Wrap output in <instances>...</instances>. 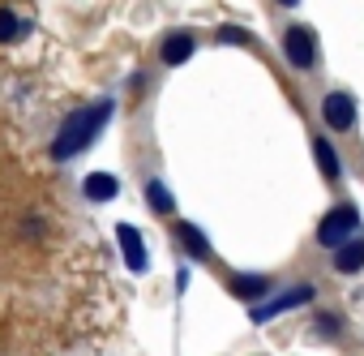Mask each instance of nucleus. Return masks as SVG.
Listing matches in <instances>:
<instances>
[{
  "instance_id": "17",
  "label": "nucleus",
  "mask_w": 364,
  "mask_h": 356,
  "mask_svg": "<svg viewBox=\"0 0 364 356\" xmlns=\"http://www.w3.org/2000/svg\"><path fill=\"white\" fill-rule=\"evenodd\" d=\"M279 5H287V9H291V5H300V0H279Z\"/></svg>"
},
{
  "instance_id": "8",
  "label": "nucleus",
  "mask_w": 364,
  "mask_h": 356,
  "mask_svg": "<svg viewBox=\"0 0 364 356\" xmlns=\"http://www.w3.org/2000/svg\"><path fill=\"white\" fill-rule=\"evenodd\" d=\"M228 288H232V296H240V300H262V296L270 292V279H266V275H236Z\"/></svg>"
},
{
  "instance_id": "13",
  "label": "nucleus",
  "mask_w": 364,
  "mask_h": 356,
  "mask_svg": "<svg viewBox=\"0 0 364 356\" xmlns=\"http://www.w3.org/2000/svg\"><path fill=\"white\" fill-rule=\"evenodd\" d=\"M22 35H26V22L9 9H0V43H18Z\"/></svg>"
},
{
  "instance_id": "15",
  "label": "nucleus",
  "mask_w": 364,
  "mask_h": 356,
  "mask_svg": "<svg viewBox=\"0 0 364 356\" xmlns=\"http://www.w3.org/2000/svg\"><path fill=\"white\" fill-rule=\"evenodd\" d=\"M219 43H236V48H253V35L240 26H219Z\"/></svg>"
},
{
  "instance_id": "3",
  "label": "nucleus",
  "mask_w": 364,
  "mask_h": 356,
  "mask_svg": "<svg viewBox=\"0 0 364 356\" xmlns=\"http://www.w3.org/2000/svg\"><path fill=\"white\" fill-rule=\"evenodd\" d=\"M283 52H287L291 69H313V65H317V39H313V31H309V26H287Z\"/></svg>"
},
{
  "instance_id": "2",
  "label": "nucleus",
  "mask_w": 364,
  "mask_h": 356,
  "mask_svg": "<svg viewBox=\"0 0 364 356\" xmlns=\"http://www.w3.org/2000/svg\"><path fill=\"white\" fill-rule=\"evenodd\" d=\"M355 228H360L355 206H334V211L321 215V224H317V241H321L326 249H343V245L355 236Z\"/></svg>"
},
{
  "instance_id": "12",
  "label": "nucleus",
  "mask_w": 364,
  "mask_h": 356,
  "mask_svg": "<svg viewBox=\"0 0 364 356\" xmlns=\"http://www.w3.org/2000/svg\"><path fill=\"white\" fill-rule=\"evenodd\" d=\"M313 155H317V167H321L326 181H338V155H334V146H330L326 137L313 142Z\"/></svg>"
},
{
  "instance_id": "7",
  "label": "nucleus",
  "mask_w": 364,
  "mask_h": 356,
  "mask_svg": "<svg viewBox=\"0 0 364 356\" xmlns=\"http://www.w3.org/2000/svg\"><path fill=\"white\" fill-rule=\"evenodd\" d=\"M116 176H107V172H90L86 181H82V194L90 198V202H107V198H116Z\"/></svg>"
},
{
  "instance_id": "10",
  "label": "nucleus",
  "mask_w": 364,
  "mask_h": 356,
  "mask_svg": "<svg viewBox=\"0 0 364 356\" xmlns=\"http://www.w3.org/2000/svg\"><path fill=\"white\" fill-rule=\"evenodd\" d=\"M364 266V241L360 236H351L338 253H334V271H343V275H355Z\"/></svg>"
},
{
  "instance_id": "1",
  "label": "nucleus",
  "mask_w": 364,
  "mask_h": 356,
  "mask_svg": "<svg viewBox=\"0 0 364 356\" xmlns=\"http://www.w3.org/2000/svg\"><path fill=\"white\" fill-rule=\"evenodd\" d=\"M112 112H116V103H112V99H99V103H90V108H82V112H73V116L60 125L56 142H52V159H69V155H77L82 146H90V142L99 137V129L112 120Z\"/></svg>"
},
{
  "instance_id": "6",
  "label": "nucleus",
  "mask_w": 364,
  "mask_h": 356,
  "mask_svg": "<svg viewBox=\"0 0 364 356\" xmlns=\"http://www.w3.org/2000/svg\"><path fill=\"white\" fill-rule=\"evenodd\" d=\"M116 236H120V249H124V262H129V271H146L150 266V258H146V245H141V236H137V228L133 224H120L116 228Z\"/></svg>"
},
{
  "instance_id": "14",
  "label": "nucleus",
  "mask_w": 364,
  "mask_h": 356,
  "mask_svg": "<svg viewBox=\"0 0 364 356\" xmlns=\"http://www.w3.org/2000/svg\"><path fill=\"white\" fill-rule=\"evenodd\" d=\"M146 198H150V211H159V215H171V206H176L163 181H150V185H146Z\"/></svg>"
},
{
  "instance_id": "4",
  "label": "nucleus",
  "mask_w": 364,
  "mask_h": 356,
  "mask_svg": "<svg viewBox=\"0 0 364 356\" xmlns=\"http://www.w3.org/2000/svg\"><path fill=\"white\" fill-rule=\"evenodd\" d=\"M321 116H326V125H330V129L347 133V129L355 125V99H351L347 90H330V95L321 99Z\"/></svg>"
},
{
  "instance_id": "5",
  "label": "nucleus",
  "mask_w": 364,
  "mask_h": 356,
  "mask_svg": "<svg viewBox=\"0 0 364 356\" xmlns=\"http://www.w3.org/2000/svg\"><path fill=\"white\" fill-rule=\"evenodd\" d=\"M304 300H313V288H309V283L283 292V296L270 300V305H253V322H270V318H279V313H287V309H296V305H304Z\"/></svg>"
},
{
  "instance_id": "16",
  "label": "nucleus",
  "mask_w": 364,
  "mask_h": 356,
  "mask_svg": "<svg viewBox=\"0 0 364 356\" xmlns=\"http://www.w3.org/2000/svg\"><path fill=\"white\" fill-rule=\"evenodd\" d=\"M317 330H321V335H338V318L321 313V318H317Z\"/></svg>"
},
{
  "instance_id": "11",
  "label": "nucleus",
  "mask_w": 364,
  "mask_h": 356,
  "mask_svg": "<svg viewBox=\"0 0 364 356\" xmlns=\"http://www.w3.org/2000/svg\"><path fill=\"white\" fill-rule=\"evenodd\" d=\"M176 241L185 245L193 258H210V241H206V236H202L193 224H176Z\"/></svg>"
},
{
  "instance_id": "9",
  "label": "nucleus",
  "mask_w": 364,
  "mask_h": 356,
  "mask_svg": "<svg viewBox=\"0 0 364 356\" xmlns=\"http://www.w3.org/2000/svg\"><path fill=\"white\" fill-rule=\"evenodd\" d=\"M193 48H198L193 35H185V31H180V35H167V39H163V61H167V65H185V61L193 56Z\"/></svg>"
}]
</instances>
